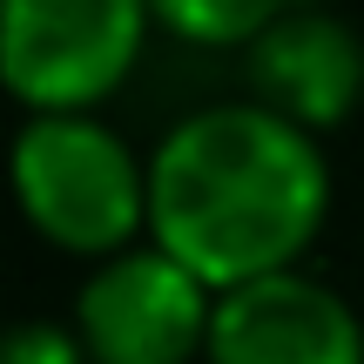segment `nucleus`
<instances>
[{"label": "nucleus", "mask_w": 364, "mask_h": 364, "mask_svg": "<svg viewBox=\"0 0 364 364\" xmlns=\"http://www.w3.org/2000/svg\"><path fill=\"white\" fill-rule=\"evenodd\" d=\"M331 216L324 142L263 102H209L149 156V243L209 290L304 270Z\"/></svg>", "instance_id": "1"}, {"label": "nucleus", "mask_w": 364, "mask_h": 364, "mask_svg": "<svg viewBox=\"0 0 364 364\" xmlns=\"http://www.w3.org/2000/svg\"><path fill=\"white\" fill-rule=\"evenodd\" d=\"M7 182L27 230L61 257L108 263L149 243V162L102 115H27Z\"/></svg>", "instance_id": "2"}, {"label": "nucleus", "mask_w": 364, "mask_h": 364, "mask_svg": "<svg viewBox=\"0 0 364 364\" xmlns=\"http://www.w3.org/2000/svg\"><path fill=\"white\" fill-rule=\"evenodd\" d=\"M149 0H0V88L27 115H95L142 61Z\"/></svg>", "instance_id": "3"}, {"label": "nucleus", "mask_w": 364, "mask_h": 364, "mask_svg": "<svg viewBox=\"0 0 364 364\" xmlns=\"http://www.w3.org/2000/svg\"><path fill=\"white\" fill-rule=\"evenodd\" d=\"M68 324L88 364H196L209 358L216 290L169 250L135 243L81 277Z\"/></svg>", "instance_id": "4"}, {"label": "nucleus", "mask_w": 364, "mask_h": 364, "mask_svg": "<svg viewBox=\"0 0 364 364\" xmlns=\"http://www.w3.org/2000/svg\"><path fill=\"white\" fill-rule=\"evenodd\" d=\"M203 364H364V317L311 270L257 277L216 297Z\"/></svg>", "instance_id": "5"}, {"label": "nucleus", "mask_w": 364, "mask_h": 364, "mask_svg": "<svg viewBox=\"0 0 364 364\" xmlns=\"http://www.w3.org/2000/svg\"><path fill=\"white\" fill-rule=\"evenodd\" d=\"M243 81L250 102L297 122L304 135H324L364 102V34L338 14L290 7L257 48H243Z\"/></svg>", "instance_id": "6"}, {"label": "nucleus", "mask_w": 364, "mask_h": 364, "mask_svg": "<svg viewBox=\"0 0 364 364\" xmlns=\"http://www.w3.org/2000/svg\"><path fill=\"white\" fill-rule=\"evenodd\" d=\"M162 34L189 41V48H257L277 21H284V0H149Z\"/></svg>", "instance_id": "7"}, {"label": "nucleus", "mask_w": 364, "mask_h": 364, "mask_svg": "<svg viewBox=\"0 0 364 364\" xmlns=\"http://www.w3.org/2000/svg\"><path fill=\"white\" fill-rule=\"evenodd\" d=\"M0 364H88L75 324H54V317H27V324L0 331Z\"/></svg>", "instance_id": "8"}]
</instances>
